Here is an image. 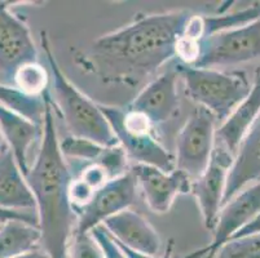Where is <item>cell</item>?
Returning a JSON list of instances; mask_svg holds the SVG:
<instances>
[{
	"label": "cell",
	"instance_id": "6da1fadb",
	"mask_svg": "<svg viewBox=\"0 0 260 258\" xmlns=\"http://www.w3.org/2000/svg\"><path fill=\"white\" fill-rule=\"evenodd\" d=\"M190 16L188 11L140 16L92 42L78 54L77 63L104 83L136 87L176 57Z\"/></svg>",
	"mask_w": 260,
	"mask_h": 258
},
{
	"label": "cell",
	"instance_id": "7a4b0ae2",
	"mask_svg": "<svg viewBox=\"0 0 260 258\" xmlns=\"http://www.w3.org/2000/svg\"><path fill=\"white\" fill-rule=\"evenodd\" d=\"M46 102L43 136L26 181L37 202L43 250L51 258H69V245L77 226V213L69 196L74 176L61 153L49 92Z\"/></svg>",
	"mask_w": 260,
	"mask_h": 258
},
{
	"label": "cell",
	"instance_id": "3957f363",
	"mask_svg": "<svg viewBox=\"0 0 260 258\" xmlns=\"http://www.w3.org/2000/svg\"><path fill=\"white\" fill-rule=\"evenodd\" d=\"M40 43L51 70L56 102L70 136L88 139L104 148L118 146L117 137L101 111L94 103L68 79L61 70L46 31L40 32Z\"/></svg>",
	"mask_w": 260,
	"mask_h": 258
},
{
	"label": "cell",
	"instance_id": "277c9868",
	"mask_svg": "<svg viewBox=\"0 0 260 258\" xmlns=\"http://www.w3.org/2000/svg\"><path fill=\"white\" fill-rule=\"evenodd\" d=\"M175 68L184 79L186 96L209 110L220 124L251 91L252 83L243 71H220L183 63H177Z\"/></svg>",
	"mask_w": 260,
	"mask_h": 258
},
{
	"label": "cell",
	"instance_id": "5b68a950",
	"mask_svg": "<svg viewBox=\"0 0 260 258\" xmlns=\"http://www.w3.org/2000/svg\"><path fill=\"white\" fill-rule=\"evenodd\" d=\"M117 137L118 145L126 153L127 159L136 162V164L152 165L165 172L176 169L175 159L159 143L153 134L150 120L143 114L134 110H123L114 106L100 105Z\"/></svg>",
	"mask_w": 260,
	"mask_h": 258
},
{
	"label": "cell",
	"instance_id": "8992f818",
	"mask_svg": "<svg viewBox=\"0 0 260 258\" xmlns=\"http://www.w3.org/2000/svg\"><path fill=\"white\" fill-rule=\"evenodd\" d=\"M216 118L206 108H196L177 134L176 169L191 181L202 176L211 162L216 145Z\"/></svg>",
	"mask_w": 260,
	"mask_h": 258
},
{
	"label": "cell",
	"instance_id": "52a82bcc",
	"mask_svg": "<svg viewBox=\"0 0 260 258\" xmlns=\"http://www.w3.org/2000/svg\"><path fill=\"white\" fill-rule=\"evenodd\" d=\"M260 58V18L242 27L216 32L200 42L194 67L241 65Z\"/></svg>",
	"mask_w": 260,
	"mask_h": 258
},
{
	"label": "cell",
	"instance_id": "ba28073f",
	"mask_svg": "<svg viewBox=\"0 0 260 258\" xmlns=\"http://www.w3.org/2000/svg\"><path fill=\"white\" fill-rule=\"evenodd\" d=\"M260 213V179L245 188L221 207L210 244L181 258H212L228 240Z\"/></svg>",
	"mask_w": 260,
	"mask_h": 258
},
{
	"label": "cell",
	"instance_id": "9c48e42d",
	"mask_svg": "<svg viewBox=\"0 0 260 258\" xmlns=\"http://www.w3.org/2000/svg\"><path fill=\"white\" fill-rule=\"evenodd\" d=\"M136 179L131 170L114 179L94 193L91 202L77 212L78 221L74 233H89L110 217L128 209L136 198Z\"/></svg>",
	"mask_w": 260,
	"mask_h": 258
},
{
	"label": "cell",
	"instance_id": "30bf717a",
	"mask_svg": "<svg viewBox=\"0 0 260 258\" xmlns=\"http://www.w3.org/2000/svg\"><path fill=\"white\" fill-rule=\"evenodd\" d=\"M30 62H38V49L29 26L0 2V77L13 82L16 71Z\"/></svg>",
	"mask_w": 260,
	"mask_h": 258
},
{
	"label": "cell",
	"instance_id": "8fae6325",
	"mask_svg": "<svg viewBox=\"0 0 260 258\" xmlns=\"http://www.w3.org/2000/svg\"><path fill=\"white\" fill-rule=\"evenodd\" d=\"M235 156L216 142L211 162L202 176L191 182L190 193L194 195L203 224L214 230L217 216L223 207L224 191Z\"/></svg>",
	"mask_w": 260,
	"mask_h": 258
},
{
	"label": "cell",
	"instance_id": "7c38bea8",
	"mask_svg": "<svg viewBox=\"0 0 260 258\" xmlns=\"http://www.w3.org/2000/svg\"><path fill=\"white\" fill-rule=\"evenodd\" d=\"M131 173L140 186L145 204L158 214L169 213L175 199L191 190L193 181L179 169L165 172L152 165L135 164Z\"/></svg>",
	"mask_w": 260,
	"mask_h": 258
},
{
	"label": "cell",
	"instance_id": "4fadbf2b",
	"mask_svg": "<svg viewBox=\"0 0 260 258\" xmlns=\"http://www.w3.org/2000/svg\"><path fill=\"white\" fill-rule=\"evenodd\" d=\"M176 68L160 74L141 89L129 105V110L138 111L148 118L153 125L171 120L179 111Z\"/></svg>",
	"mask_w": 260,
	"mask_h": 258
},
{
	"label": "cell",
	"instance_id": "5bb4252c",
	"mask_svg": "<svg viewBox=\"0 0 260 258\" xmlns=\"http://www.w3.org/2000/svg\"><path fill=\"white\" fill-rule=\"evenodd\" d=\"M103 226L115 241L135 252L159 255L162 250V240L154 227L134 210L118 213L106 219Z\"/></svg>",
	"mask_w": 260,
	"mask_h": 258
},
{
	"label": "cell",
	"instance_id": "9a60e30c",
	"mask_svg": "<svg viewBox=\"0 0 260 258\" xmlns=\"http://www.w3.org/2000/svg\"><path fill=\"white\" fill-rule=\"evenodd\" d=\"M260 179V115L235 155L224 191L223 205L250 183Z\"/></svg>",
	"mask_w": 260,
	"mask_h": 258
},
{
	"label": "cell",
	"instance_id": "2e32d148",
	"mask_svg": "<svg viewBox=\"0 0 260 258\" xmlns=\"http://www.w3.org/2000/svg\"><path fill=\"white\" fill-rule=\"evenodd\" d=\"M260 115V67L256 70L249 96L216 129V142L235 156L241 142Z\"/></svg>",
	"mask_w": 260,
	"mask_h": 258
},
{
	"label": "cell",
	"instance_id": "e0dca14e",
	"mask_svg": "<svg viewBox=\"0 0 260 258\" xmlns=\"http://www.w3.org/2000/svg\"><path fill=\"white\" fill-rule=\"evenodd\" d=\"M0 208L37 212L34 194L6 142L0 148Z\"/></svg>",
	"mask_w": 260,
	"mask_h": 258
},
{
	"label": "cell",
	"instance_id": "ac0fdd59",
	"mask_svg": "<svg viewBox=\"0 0 260 258\" xmlns=\"http://www.w3.org/2000/svg\"><path fill=\"white\" fill-rule=\"evenodd\" d=\"M0 133L26 177L30 170L29 151L35 141L42 139L43 128L0 105Z\"/></svg>",
	"mask_w": 260,
	"mask_h": 258
},
{
	"label": "cell",
	"instance_id": "d6986e66",
	"mask_svg": "<svg viewBox=\"0 0 260 258\" xmlns=\"http://www.w3.org/2000/svg\"><path fill=\"white\" fill-rule=\"evenodd\" d=\"M39 227L21 221L0 225V258H15L34 250L40 243Z\"/></svg>",
	"mask_w": 260,
	"mask_h": 258
},
{
	"label": "cell",
	"instance_id": "ffe728a7",
	"mask_svg": "<svg viewBox=\"0 0 260 258\" xmlns=\"http://www.w3.org/2000/svg\"><path fill=\"white\" fill-rule=\"evenodd\" d=\"M46 93L42 97L23 93L16 87L0 84V105L43 128L46 115Z\"/></svg>",
	"mask_w": 260,
	"mask_h": 258
},
{
	"label": "cell",
	"instance_id": "44dd1931",
	"mask_svg": "<svg viewBox=\"0 0 260 258\" xmlns=\"http://www.w3.org/2000/svg\"><path fill=\"white\" fill-rule=\"evenodd\" d=\"M13 83L23 93L42 97L48 92L49 75L39 62L25 63L16 71Z\"/></svg>",
	"mask_w": 260,
	"mask_h": 258
},
{
	"label": "cell",
	"instance_id": "7402d4cb",
	"mask_svg": "<svg viewBox=\"0 0 260 258\" xmlns=\"http://www.w3.org/2000/svg\"><path fill=\"white\" fill-rule=\"evenodd\" d=\"M60 149L65 159L82 160L87 163L99 162L103 154L108 148L98 145L88 139L77 138V137H66L60 142Z\"/></svg>",
	"mask_w": 260,
	"mask_h": 258
},
{
	"label": "cell",
	"instance_id": "603a6c76",
	"mask_svg": "<svg viewBox=\"0 0 260 258\" xmlns=\"http://www.w3.org/2000/svg\"><path fill=\"white\" fill-rule=\"evenodd\" d=\"M212 258H260V234L231 239Z\"/></svg>",
	"mask_w": 260,
	"mask_h": 258
},
{
	"label": "cell",
	"instance_id": "cb8c5ba5",
	"mask_svg": "<svg viewBox=\"0 0 260 258\" xmlns=\"http://www.w3.org/2000/svg\"><path fill=\"white\" fill-rule=\"evenodd\" d=\"M69 258H105L100 245L89 233H74L69 245Z\"/></svg>",
	"mask_w": 260,
	"mask_h": 258
},
{
	"label": "cell",
	"instance_id": "d4e9b609",
	"mask_svg": "<svg viewBox=\"0 0 260 258\" xmlns=\"http://www.w3.org/2000/svg\"><path fill=\"white\" fill-rule=\"evenodd\" d=\"M78 178L82 179L86 185H88L93 191L100 190L103 186H105L112 179L105 168L99 164V163H87L80 169Z\"/></svg>",
	"mask_w": 260,
	"mask_h": 258
},
{
	"label": "cell",
	"instance_id": "484cf974",
	"mask_svg": "<svg viewBox=\"0 0 260 258\" xmlns=\"http://www.w3.org/2000/svg\"><path fill=\"white\" fill-rule=\"evenodd\" d=\"M91 234L93 235V238L96 239V241L100 245L101 250L104 253V257L105 258H127V255L123 253V250L120 249L119 245L117 244V241L113 239V236L105 230V227L103 225L100 226H96L94 229H92Z\"/></svg>",
	"mask_w": 260,
	"mask_h": 258
},
{
	"label": "cell",
	"instance_id": "4316f807",
	"mask_svg": "<svg viewBox=\"0 0 260 258\" xmlns=\"http://www.w3.org/2000/svg\"><path fill=\"white\" fill-rule=\"evenodd\" d=\"M7 221H21L39 227L38 213L35 210H11L0 208V225L6 224Z\"/></svg>",
	"mask_w": 260,
	"mask_h": 258
},
{
	"label": "cell",
	"instance_id": "83f0119b",
	"mask_svg": "<svg viewBox=\"0 0 260 258\" xmlns=\"http://www.w3.org/2000/svg\"><path fill=\"white\" fill-rule=\"evenodd\" d=\"M117 244L119 245L120 249L123 250V253L127 255V258H171L172 255V247H174V241L170 240L169 241V245H167V250L165 252L163 255H150V254H144V253H139V252H135V250L128 249L126 248L124 245L119 244L117 241Z\"/></svg>",
	"mask_w": 260,
	"mask_h": 258
},
{
	"label": "cell",
	"instance_id": "f1b7e54d",
	"mask_svg": "<svg viewBox=\"0 0 260 258\" xmlns=\"http://www.w3.org/2000/svg\"><path fill=\"white\" fill-rule=\"evenodd\" d=\"M254 234H260V213L252 219L250 224L246 225L243 227L242 230L238 231L235 236L232 239H236V238H242V236H249V235H254Z\"/></svg>",
	"mask_w": 260,
	"mask_h": 258
},
{
	"label": "cell",
	"instance_id": "f546056e",
	"mask_svg": "<svg viewBox=\"0 0 260 258\" xmlns=\"http://www.w3.org/2000/svg\"><path fill=\"white\" fill-rule=\"evenodd\" d=\"M15 258H51V257H49L44 250L34 249V250H30V252L27 253H23V254L18 255V257H15Z\"/></svg>",
	"mask_w": 260,
	"mask_h": 258
},
{
	"label": "cell",
	"instance_id": "4dcf8cb0",
	"mask_svg": "<svg viewBox=\"0 0 260 258\" xmlns=\"http://www.w3.org/2000/svg\"><path fill=\"white\" fill-rule=\"evenodd\" d=\"M3 143H4V141H3V136H2V133H0V148H2V146H3Z\"/></svg>",
	"mask_w": 260,
	"mask_h": 258
}]
</instances>
